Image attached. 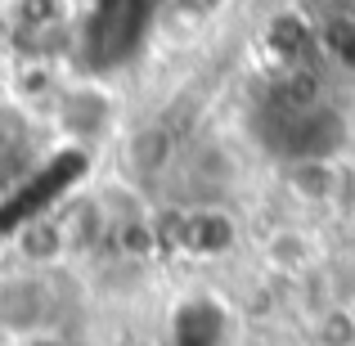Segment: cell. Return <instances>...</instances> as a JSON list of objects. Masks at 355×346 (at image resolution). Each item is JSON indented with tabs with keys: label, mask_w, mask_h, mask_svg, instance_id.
<instances>
[{
	"label": "cell",
	"mask_w": 355,
	"mask_h": 346,
	"mask_svg": "<svg viewBox=\"0 0 355 346\" xmlns=\"http://www.w3.org/2000/svg\"><path fill=\"white\" fill-rule=\"evenodd\" d=\"M180 14H189V18H211V14H220L225 9V0H171Z\"/></svg>",
	"instance_id": "cell-14"
},
{
	"label": "cell",
	"mask_w": 355,
	"mask_h": 346,
	"mask_svg": "<svg viewBox=\"0 0 355 346\" xmlns=\"http://www.w3.org/2000/svg\"><path fill=\"white\" fill-rule=\"evenodd\" d=\"M166 243L175 252H184V257L216 261L239 248V220L220 207H193V211H180L166 225Z\"/></svg>",
	"instance_id": "cell-3"
},
{
	"label": "cell",
	"mask_w": 355,
	"mask_h": 346,
	"mask_svg": "<svg viewBox=\"0 0 355 346\" xmlns=\"http://www.w3.org/2000/svg\"><path fill=\"white\" fill-rule=\"evenodd\" d=\"M99 202H104V211H108V220H113V230L117 225H148V202H144V184H135L126 175V180H108L104 189L95 193Z\"/></svg>",
	"instance_id": "cell-10"
},
{
	"label": "cell",
	"mask_w": 355,
	"mask_h": 346,
	"mask_svg": "<svg viewBox=\"0 0 355 346\" xmlns=\"http://www.w3.org/2000/svg\"><path fill=\"white\" fill-rule=\"evenodd\" d=\"M351 144V121L333 104H311L288 117V153L302 157H342Z\"/></svg>",
	"instance_id": "cell-4"
},
{
	"label": "cell",
	"mask_w": 355,
	"mask_h": 346,
	"mask_svg": "<svg viewBox=\"0 0 355 346\" xmlns=\"http://www.w3.org/2000/svg\"><path fill=\"white\" fill-rule=\"evenodd\" d=\"M117 121V99L104 86H81L54 95V130L63 139H77V144H99L108 135V126Z\"/></svg>",
	"instance_id": "cell-2"
},
{
	"label": "cell",
	"mask_w": 355,
	"mask_h": 346,
	"mask_svg": "<svg viewBox=\"0 0 355 346\" xmlns=\"http://www.w3.org/2000/svg\"><path fill=\"white\" fill-rule=\"evenodd\" d=\"M9 23H14V32L59 27L68 23V0H9Z\"/></svg>",
	"instance_id": "cell-12"
},
{
	"label": "cell",
	"mask_w": 355,
	"mask_h": 346,
	"mask_svg": "<svg viewBox=\"0 0 355 346\" xmlns=\"http://www.w3.org/2000/svg\"><path fill=\"white\" fill-rule=\"evenodd\" d=\"M9 153H14V135H9L5 126H0V171H5V162H9Z\"/></svg>",
	"instance_id": "cell-15"
},
{
	"label": "cell",
	"mask_w": 355,
	"mask_h": 346,
	"mask_svg": "<svg viewBox=\"0 0 355 346\" xmlns=\"http://www.w3.org/2000/svg\"><path fill=\"white\" fill-rule=\"evenodd\" d=\"M311 333H315L320 346H355V311L351 306H333L329 302L320 315H315Z\"/></svg>",
	"instance_id": "cell-13"
},
{
	"label": "cell",
	"mask_w": 355,
	"mask_h": 346,
	"mask_svg": "<svg viewBox=\"0 0 355 346\" xmlns=\"http://www.w3.org/2000/svg\"><path fill=\"white\" fill-rule=\"evenodd\" d=\"M59 320V293L45 270H18L0 279V329L9 338H36Z\"/></svg>",
	"instance_id": "cell-1"
},
{
	"label": "cell",
	"mask_w": 355,
	"mask_h": 346,
	"mask_svg": "<svg viewBox=\"0 0 355 346\" xmlns=\"http://www.w3.org/2000/svg\"><path fill=\"white\" fill-rule=\"evenodd\" d=\"M59 220H63V234H68V252H95L113 239V220H108L104 202H99L95 193L68 202V211H63Z\"/></svg>",
	"instance_id": "cell-8"
},
{
	"label": "cell",
	"mask_w": 355,
	"mask_h": 346,
	"mask_svg": "<svg viewBox=\"0 0 355 346\" xmlns=\"http://www.w3.org/2000/svg\"><path fill=\"white\" fill-rule=\"evenodd\" d=\"M14 248H18V257H23V266H32V270L59 266V261L68 257V234H63V220L59 216H32L23 230H18Z\"/></svg>",
	"instance_id": "cell-7"
},
{
	"label": "cell",
	"mask_w": 355,
	"mask_h": 346,
	"mask_svg": "<svg viewBox=\"0 0 355 346\" xmlns=\"http://www.w3.org/2000/svg\"><path fill=\"white\" fill-rule=\"evenodd\" d=\"M279 184L284 193H293L297 202L306 207H324V202H338L342 198V162L338 157H302V153H284L279 162Z\"/></svg>",
	"instance_id": "cell-5"
},
{
	"label": "cell",
	"mask_w": 355,
	"mask_h": 346,
	"mask_svg": "<svg viewBox=\"0 0 355 346\" xmlns=\"http://www.w3.org/2000/svg\"><path fill=\"white\" fill-rule=\"evenodd\" d=\"M315 41H320V50L329 54V63H338V68L355 72V14H333V18H324V23L315 27Z\"/></svg>",
	"instance_id": "cell-11"
},
{
	"label": "cell",
	"mask_w": 355,
	"mask_h": 346,
	"mask_svg": "<svg viewBox=\"0 0 355 346\" xmlns=\"http://www.w3.org/2000/svg\"><path fill=\"white\" fill-rule=\"evenodd\" d=\"M175 148H180V139L171 135V126H162V121H148V126H139L135 135L126 139V175L135 184H148L157 180V175L171 171L175 162Z\"/></svg>",
	"instance_id": "cell-6"
},
{
	"label": "cell",
	"mask_w": 355,
	"mask_h": 346,
	"mask_svg": "<svg viewBox=\"0 0 355 346\" xmlns=\"http://www.w3.org/2000/svg\"><path fill=\"white\" fill-rule=\"evenodd\" d=\"M261 252H266V261L279 270V275H302V270L315 266V239L306 230H293V225L275 230Z\"/></svg>",
	"instance_id": "cell-9"
}]
</instances>
